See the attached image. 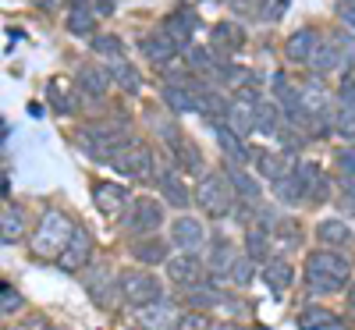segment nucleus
Masks as SVG:
<instances>
[{
    "instance_id": "18",
    "label": "nucleus",
    "mask_w": 355,
    "mask_h": 330,
    "mask_svg": "<svg viewBox=\"0 0 355 330\" xmlns=\"http://www.w3.org/2000/svg\"><path fill=\"white\" fill-rule=\"evenodd\" d=\"M64 25H68V33H71V36H93V25H96L93 4H89V0H68Z\"/></svg>"
},
{
    "instance_id": "22",
    "label": "nucleus",
    "mask_w": 355,
    "mask_h": 330,
    "mask_svg": "<svg viewBox=\"0 0 355 330\" xmlns=\"http://www.w3.org/2000/svg\"><path fill=\"white\" fill-rule=\"evenodd\" d=\"M263 281L270 284V291H274V295H284V291L295 284V270H291V263H288V259L270 256V259L263 263Z\"/></svg>"
},
{
    "instance_id": "30",
    "label": "nucleus",
    "mask_w": 355,
    "mask_h": 330,
    "mask_svg": "<svg viewBox=\"0 0 355 330\" xmlns=\"http://www.w3.org/2000/svg\"><path fill=\"white\" fill-rule=\"evenodd\" d=\"M227 182H231V189H234V196H239L242 202H259V196H263V185L256 182L252 174H245L239 164H234L231 171H227Z\"/></svg>"
},
{
    "instance_id": "43",
    "label": "nucleus",
    "mask_w": 355,
    "mask_h": 330,
    "mask_svg": "<svg viewBox=\"0 0 355 330\" xmlns=\"http://www.w3.org/2000/svg\"><path fill=\"white\" fill-rule=\"evenodd\" d=\"M171 330H214V320L206 316V313H199V309H192V313H182L174 323H171Z\"/></svg>"
},
{
    "instance_id": "36",
    "label": "nucleus",
    "mask_w": 355,
    "mask_h": 330,
    "mask_svg": "<svg viewBox=\"0 0 355 330\" xmlns=\"http://www.w3.org/2000/svg\"><path fill=\"white\" fill-rule=\"evenodd\" d=\"M234 259H239V256H234V245H231V242H224V238H217L214 249H210V259H206V266H210V274L227 277V270H231V263H234Z\"/></svg>"
},
{
    "instance_id": "50",
    "label": "nucleus",
    "mask_w": 355,
    "mask_h": 330,
    "mask_svg": "<svg viewBox=\"0 0 355 330\" xmlns=\"http://www.w3.org/2000/svg\"><path fill=\"white\" fill-rule=\"evenodd\" d=\"M214 330H242V327H234V323H214Z\"/></svg>"
},
{
    "instance_id": "1",
    "label": "nucleus",
    "mask_w": 355,
    "mask_h": 330,
    "mask_svg": "<svg viewBox=\"0 0 355 330\" xmlns=\"http://www.w3.org/2000/svg\"><path fill=\"white\" fill-rule=\"evenodd\" d=\"M75 234V224L68 220V214H61V209H46V214L40 217L36 231H33V242H28V249H33L36 259H61V252L68 249Z\"/></svg>"
},
{
    "instance_id": "8",
    "label": "nucleus",
    "mask_w": 355,
    "mask_h": 330,
    "mask_svg": "<svg viewBox=\"0 0 355 330\" xmlns=\"http://www.w3.org/2000/svg\"><path fill=\"white\" fill-rule=\"evenodd\" d=\"M125 227L135 234V238H146V234H157L164 227V206L157 199H132L128 202V214H125Z\"/></svg>"
},
{
    "instance_id": "41",
    "label": "nucleus",
    "mask_w": 355,
    "mask_h": 330,
    "mask_svg": "<svg viewBox=\"0 0 355 330\" xmlns=\"http://www.w3.org/2000/svg\"><path fill=\"white\" fill-rule=\"evenodd\" d=\"M46 96H50L53 110H61V114L68 110V114H75V96H71V89H68L64 82H57V78H53V82L46 85Z\"/></svg>"
},
{
    "instance_id": "51",
    "label": "nucleus",
    "mask_w": 355,
    "mask_h": 330,
    "mask_svg": "<svg viewBox=\"0 0 355 330\" xmlns=\"http://www.w3.org/2000/svg\"><path fill=\"white\" fill-rule=\"evenodd\" d=\"M348 306H352V309H355V284H352V288H348Z\"/></svg>"
},
{
    "instance_id": "23",
    "label": "nucleus",
    "mask_w": 355,
    "mask_h": 330,
    "mask_svg": "<svg viewBox=\"0 0 355 330\" xmlns=\"http://www.w3.org/2000/svg\"><path fill=\"white\" fill-rule=\"evenodd\" d=\"M210 43L220 53H239L245 46V28L242 25H231V21H220V25L210 28Z\"/></svg>"
},
{
    "instance_id": "17",
    "label": "nucleus",
    "mask_w": 355,
    "mask_h": 330,
    "mask_svg": "<svg viewBox=\"0 0 355 330\" xmlns=\"http://www.w3.org/2000/svg\"><path fill=\"white\" fill-rule=\"evenodd\" d=\"M256 167H259V174H263L270 185L281 182L284 174L295 171V164H291V157H288V149H281V153H274V149H263V153H256Z\"/></svg>"
},
{
    "instance_id": "20",
    "label": "nucleus",
    "mask_w": 355,
    "mask_h": 330,
    "mask_svg": "<svg viewBox=\"0 0 355 330\" xmlns=\"http://www.w3.org/2000/svg\"><path fill=\"white\" fill-rule=\"evenodd\" d=\"M196 89V100H199V114L210 117V121H227V110H231V100L220 96L217 89H206V85H192Z\"/></svg>"
},
{
    "instance_id": "12",
    "label": "nucleus",
    "mask_w": 355,
    "mask_h": 330,
    "mask_svg": "<svg viewBox=\"0 0 355 330\" xmlns=\"http://www.w3.org/2000/svg\"><path fill=\"white\" fill-rule=\"evenodd\" d=\"M157 189H160V196H164L174 209H185V206L196 202V192H189V185L182 182V174H178L174 167H167V171L157 174Z\"/></svg>"
},
{
    "instance_id": "31",
    "label": "nucleus",
    "mask_w": 355,
    "mask_h": 330,
    "mask_svg": "<svg viewBox=\"0 0 355 330\" xmlns=\"http://www.w3.org/2000/svg\"><path fill=\"white\" fill-rule=\"evenodd\" d=\"M21 234H25V209L18 202H8L4 217H0V238H4V245H15Z\"/></svg>"
},
{
    "instance_id": "39",
    "label": "nucleus",
    "mask_w": 355,
    "mask_h": 330,
    "mask_svg": "<svg viewBox=\"0 0 355 330\" xmlns=\"http://www.w3.org/2000/svg\"><path fill=\"white\" fill-rule=\"evenodd\" d=\"M331 128L341 135V139H348V142H355V107H338L334 114H331Z\"/></svg>"
},
{
    "instance_id": "53",
    "label": "nucleus",
    "mask_w": 355,
    "mask_h": 330,
    "mask_svg": "<svg viewBox=\"0 0 355 330\" xmlns=\"http://www.w3.org/2000/svg\"><path fill=\"white\" fill-rule=\"evenodd\" d=\"M259 330H266V327H259Z\"/></svg>"
},
{
    "instance_id": "16",
    "label": "nucleus",
    "mask_w": 355,
    "mask_h": 330,
    "mask_svg": "<svg viewBox=\"0 0 355 330\" xmlns=\"http://www.w3.org/2000/svg\"><path fill=\"white\" fill-rule=\"evenodd\" d=\"M93 202H96L100 214L114 217V214H121V209H125L128 192H125V185H117V182H96L93 185Z\"/></svg>"
},
{
    "instance_id": "42",
    "label": "nucleus",
    "mask_w": 355,
    "mask_h": 330,
    "mask_svg": "<svg viewBox=\"0 0 355 330\" xmlns=\"http://www.w3.org/2000/svg\"><path fill=\"white\" fill-rule=\"evenodd\" d=\"M93 53L107 57V61H117V57H125V43H121V36L103 33V36H93Z\"/></svg>"
},
{
    "instance_id": "49",
    "label": "nucleus",
    "mask_w": 355,
    "mask_h": 330,
    "mask_svg": "<svg viewBox=\"0 0 355 330\" xmlns=\"http://www.w3.org/2000/svg\"><path fill=\"white\" fill-rule=\"evenodd\" d=\"M345 189H348V196L355 199V177H345Z\"/></svg>"
},
{
    "instance_id": "25",
    "label": "nucleus",
    "mask_w": 355,
    "mask_h": 330,
    "mask_svg": "<svg viewBox=\"0 0 355 330\" xmlns=\"http://www.w3.org/2000/svg\"><path fill=\"white\" fill-rule=\"evenodd\" d=\"M164 103L171 114H199V100L192 85H164Z\"/></svg>"
},
{
    "instance_id": "19",
    "label": "nucleus",
    "mask_w": 355,
    "mask_h": 330,
    "mask_svg": "<svg viewBox=\"0 0 355 330\" xmlns=\"http://www.w3.org/2000/svg\"><path fill=\"white\" fill-rule=\"evenodd\" d=\"M299 174L306 182V202H331V177L320 171V164H302Z\"/></svg>"
},
{
    "instance_id": "47",
    "label": "nucleus",
    "mask_w": 355,
    "mask_h": 330,
    "mask_svg": "<svg viewBox=\"0 0 355 330\" xmlns=\"http://www.w3.org/2000/svg\"><path fill=\"white\" fill-rule=\"evenodd\" d=\"M334 11H338V18L345 21V28H352V33H355V0H338Z\"/></svg>"
},
{
    "instance_id": "5",
    "label": "nucleus",
    "mask_w": 355,
    "mask_h": 330,
    "mask_svg": "<svg viewBox=\"0 0 355 330\" xmlns=\"http://www.w3.org/2000/svg\"><path fill=\"white\" fill-rule=\"evenodd\" d=\"M117 291L128 306L135 309H146V306H157L160 295H164V284L150 274V270H121L117 277Z\"/></svg>"
},
{
    "instance_id": "27",
    "label": "nucleus",
    "mask_w": 355,
    "mask_h": 330,
    "mask_svg": "<svg viewBox=\"0 0 355 330\" xmlns=\"http://www.w3.org/2000/svg\"><path fill=\"white\" fill-rule=\"evenodd\" d=\"M316 242L327 245V249H341V245L352 242V227H348L345 220H338V217L320 220V224H316Z\"/></svg>"
},
{
    "instance_id": "13",
    "label": "nucleus",
    "mask_w": 355,
    "mask_h": 330,
    "mask_svg": "<svg viewBox=\"0 0 355 330\" xmlns=\"http://www.w3.org/2000/svg\"><path fill=\"white\" fill-rule=\"evenodd\" d=\"M139 46H142L146 57H150V64H153V68H167L174 57H178V50H182V46H178V43L164 33V28H157V33H150V36H142Z\"/></svg>"
},
{
    "instance_id": "48",
    "label": "nucleus",
    "mask_w": 355,
    "mask_h": 330,
    "mask_svg": "<svg viewBox=\"0 0 355 330\" xmlns=\"http://www.w3.org/2000/svg\"><path fill=\"white\" fill-rule=\"evenodd\" d=\"M15 330H53V327H50L43 316H28V320H21Z\"/></svg>"
},
{
    "instance_id": "4",
    "label": "nucleus",
    "mask_w": 355,
    "mask_h": 330,
    "mask_svg": "<svg viewBox=\"0 0 355 330\" xmlns=\"http://www.w3.org/2000/svg\"><path fill=\"white\" fill-rule=\"evenodd\" d=\"M128 121L125 117H114V121H93L82 128V139H85V149L93 153L96 160H114L121 153V135H125Z\"/></svg>"
},
{
    "instance_id": "6",
    "label": "nucleus",
    "mask_w": 355,
    "mask_h": 330,
    "mask_svg": "<svg viewBox=\"0 0 355 330\" xmlns=\"http://www.w3.org/2000/svg\"><path fill=\"white\" fill-rule=\"evenodd\" d=\"M259 93L252 85H242L231 100V110H227V125L239 132V135H252L256 132V121H259Z\"/></svg>"
},
{
    "instance_id": "38",
    "label": "nucleus",
    "mask_w": 355,
    "mask_h": 330,
    "mask_svg": "<svg viewBox=\"0 0 355 330\" xmlns=\"http://www.w3.org/2000/svg\"><path fill=\"white\" fill-rule=\"evenodd\" d=\"M214 53H217L214 46H210V50H206V46H192V50H189V68H192V71H206V75L214 78V71L220 68V61H217Z\"/></svg>"
},
{
    "instance_id": "28",
    "label": "nucleus",
    "mask_w": 355,
    "mask_h": 330,
    "mask_svg": "<svg viewBox=\"0 0 355 330\" xmlns=\"http://www.w3.org/2000/svg\"><path fill=\"white\" fill-rule=\"evenodd\" d=\"M110 82L114 85H121L125 93H139L142 89V75H139V68L128 61V57H117V61H110Z\"/></svg>"
},
{
    "instance_id": "11",
    "label": "nucleus",
    "mask_w": 355,
    "mask_h": 330,
    "mask_svg": "<svg viewBox=\"0 0 355 330\" xmlns=\"http://www.w3.org/2000/svg\"><path fill=\"white\" fill-rule=\"evenodd\" d=\"M202 242H206V227H202V220H196V217H178V220L171 224V245H174V249L196 252Z\"/></svg>"
},
{
    "instance_id": "21",
    "label": "nucleus",
    "mask_w": 355,
    "mask_h": 330,
    "mask_svg": "<svg viewBox=\"0 0 355 330\" xmlns=\"http://www.w3.org/2000/svg\"><path fill=\"white\" fill-rule=\"evenodd\" d=\"M75 78H78V89H82V93L93 96V100L107 96V89L114 85V82H110V71H103L100 64H82Z\"/></svg>"
},
{
    "instance_id": "52",
    "label": "nucleus",
    "mask_w": 355,
    "mask_h": 330,
    "mask_svg": "<svg viewBox=\"0 0 355 330\" xmlns=\"http://www.w3.org/2000/svg\"><path fill=\"white\" fill-rule=\"evenodd\" d=\"M220 4H239V0H220Z\"/></svg>"
},
{
    "instance_id": "40",
    "label": "nucleus",
    "mask_w": 355,
    "mask_h": 330,
    "mask_svg": "<svg viewBox=\"0 0 355 330\" xmlns=\"http://www.w3.org/2000/svg\"><path fill=\"white\" fill-rule=\"evenodd\" d=\"M252 274H256V259L242 252L239 259L231 263V270H227V281H231L234 288H245V284L252 281Z\"/></svg>"
},
{
    "instance_id": "3",
    "label": "nucleus",
    "mask_w": 355,
    "mask_h": 330,
    "mask_svg": "<svg viewBox=\"0 0 355 330\" xmlns=\"http://www.w3.org/2000/svg\"><path fill=\"white\" fill-rule=\"evenodd\" d=\"M234 199H239V196H234L227 177H220V174H202L199 177V185H196V206L202 209L206 217H214V220L227 217Z\"/></svg>"
},
{
    "instance_id": "44",
    "label": "nucleus",
    "mask_w": 355,
    "mask_h": 330,
    "mask_svg": "<svg viewBox=\"0 0 355 330\" xmlns=\"http://www.w3.org/2000/svg\"><path fill=\"white\" fill-rule=\"evenodd\" d=\"M21 306H25L21 291H18L11 281H0V309H4V313H18Z\"/></svg>"
},
{
    "instance_id": "35",
    "label": "nucleus",
    "mask_w": 355,
    "mask_h": 330,
    "mask_svg": "<svg viewBox=\"0 0 355 330\" xmlns=\"http://www.w3.org/2000/svg\"><path fill=\"white\" fill-rule=\"evenodd\" d=\"M288 125V117H284V110L277 107V103H270V100H263L259 103V121H256V132H263V135H281V128Z\"/></svg>"
},
{
    "instance_id": "32",
    "label": "nucleus",
    "mask_w": 355,
    "mask_h": 330,
    "mask_svg": "<svg viewBox=\"0 0 355 330\" xmlns=\"http://www.w3.org/2000/svg\"><path fill=\"white\" fill-rule=\"evenodd\" d=\"M327 40L334 43V53H338L341 71H355V33H348V28H334Z\"/></svg>"
},
{
    "instance_id": "7",
    "label": "nucleus",
    "mask_w": 355,
    "mask_h": 330,
    "mask_svg": "<svg viewBox=\"0 0 355 330\" xmlns=\"http://www.w3.org/2000/svg\"><path fill=\"white\" fill-rule=\"evenodd\" d=\"M110 167L121 174V177H146V174H153L157 157H153V149L146 146V142H125L121 153L110 160Z\"/></svg>"
},
{
    "instance_id": "15",
    "label": "nucleus",
    "mask_w": 355,
    "mask_h": 330,
    "mask_svg": "<svg viewBox=\"0 0 355 330\" xmlns=\"http://www.w3.org/2000/svg\"><path fill=\"white\" fill-rule=\"evenodd\" d=\"M214 135H217V146H220V153L227 157V160H234V164H245L252 153H249V146H245V135H239L231 125H224V121H217L214 125Z\"/></svg>"
},
{
    "instance_id": "10",
    "label": "nucleus",
    "mask_w": 355,
    "mask_h": 330,
    "mask_svg": "<svg viewBox=\"0 0 355 330\" xmlns=\"http://www.w3.org/2000/svg\"><path fill=\"white\" fill-rule=\"evenodd\" d=\"M93 252H96V245H93V234H89L85 227H75L71 242H68V249L61 252L57 266H61V270H68V274H78L82 266H89V263H93Z\"/></svg>"
},
{
    "instance_id": "29",
    "label": "nucleus",
    "mask_w": 355,
    "mask_h": 330,
    "mask_svg": "<svg viewBox=\"0 0 355 330\" xmlns=\"http://www.w3.org/2000/svg\"><path fill=\"white\" fill-rule=\"evenodd\" d=\"M196 28H199V21H196L192 11H178V15H171V18L164 21V33H167L178 46H189V40H192Z\"/></svg>"
},
{
    "instance_id": "34",
    "label": "nucleus",
    "mask_w": 355,
    "mask_h": 330,
    "mask_svg": "<svg viewBox=\"0 0 355 330\" xmlns=\"http://www.w3.org/2000/svg\"><path fill=\"white\" fill-rule=\"evenodd\" d=\"M245 256H252L256 263L270 259V231H266L263 224H249V231H245Z\"/></svg>"
},
{
    "instance_id": "33",
    "label": "nucleus",
    "mask_w": 355,
    "mask_h": 330,
    "mask_svg": "<svg viewBox=\"0 0 355 330\" xmlns=\"http://www.w3.org/2000/svg\"><path fill=\"white\" fill-rule=\"evenodd\" d=\"M338 327H341V320L323 306H313V309L299 313V330H338Z\"/></svg>"
},
{
    "instance_id": "2",
    "label": "nucleus",
    "mask_w": 355,
    "mask_h": 330,
    "mask_svg": "<svg viewBox=\"0 0 355 330\" xmlns=\"http://www.w3.org/2000/svg\"><path fill=\"white\" fill-rule=\"evenodd\" d=\"M348 277H352V263L345 256H338L334 249H316L306 259V281H309L313 291L334 295L348 284Z\"/></svg>"
},
{
    "instance_id": "37",
    "label": "nucleus",
    "mask_w": 355,
    "mask_h": 330,
    "mask_svg": "<svg viewBox=\"0 0 355 330\" xmlns=\"http://www.w3.org/2000/svg\"><path fill=\"white\" fill-rule=\"evenodd\" d=\"M309 68L320 71V75H327V71H338V68H341V64H338V53H334V43H331L327 36L320 40V46H316V53H313Z\"/></svg>"
},
{
    "instance_id": "26",
    "label": "nucleus",
    "mask_w": 355,
    "mask_h": 330,
    "mask_svg": "<svg viewBox=\"0 0 355 330\" xmlns=\"http://www.w3.org/2000/svg\"><path fill=\"white\" fill-rule=\"evenodd\" d=\"M274 196H277V202H284V206H299V202H306V182H302L299 167H295L291 174H284L281 182H274Z\"/></svg>"
},
{
    "instance_id": "45",
    "label": "nucleus",
    "mask_w": 355,
    "mask_h": 330,
    "mask_svg": "<svg viewBox=\"0 0 355 330\" xmlns=\"http://www.w3.org/2000/svg\"><path fill=\"white\" fill-rule=\"evenodd\" d=\"M189 302H192V306H202V309H214V306L224 302V298H220V291H210V288H202V284H199V288L189 291Z\"/></svg>"
},
{
    "instance_id": "24",
    "label": "nucleus",
    "mask_w": 355,
    "mask_h": 330,
    "mask_svg": "<svg viewBox=\"0 0 355 330\" xmlns=\"http://www.w3.org/2000/svg\"><path fill=\"white\" fill-rule=\"evenodd\" d=\"M132 256H135L142 266H160V263H167V259H171V256H167V245L160 242L157 234L135 238V242H132Z\"/></svg>"
},
{
    "instance_id": "14",
    "label": "nucleus",
    "mask_w": 355,
    "mask_h": 330,
    "mask_svg": "<svg viewBox=\"0 0 355 330\" xmlns=\"http://www.w3.org/2000/svg\"><path fill=\"white\" fill-rule=\"evenodd\" d=\"M320 33L316 28H299V33H291L288 36V43H284V57L291 64H309L313 61V53H316V46H320Z\"/></svg>"
},
{
    "instance_id": "9",
    "label": "nucleus",
    "mask_w": 355,
    "mask_h": 330,
    "mask_svg": "<svg viewBox=\"0 0 355 330\" xmlns=\"http://www.w3.org/2000/svg\"><path fill=\"white\" fill-rule=\"evenodd\" d=\"M164 270H167L171 284H178L182 291H192V288L202 284V277H206V270H210V266H206L196 252H182V256H171L164 263Z\"/></svg>"
},
{
    "instance_id": "46",
    "label": "nucleus",
    "mask_w": 355,
    "mask_h": 330,
    "mask_svg": "<svg viewBox=\"0 0 355 330\" xmlns=\"http://www.w3.org/2000/svg\"><path fill=\"white\" fill-rule=\"evenodd\" d=\"M334 164H338V171H341L345 177H355V146H345V149H338Z\"/></svg>"
}]
</instances>
